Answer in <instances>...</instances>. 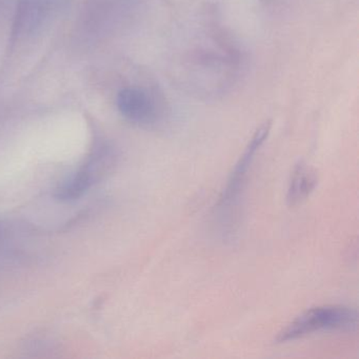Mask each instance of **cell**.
Returning a JSON list of instances; mask_svg holds the SVG:
<instances>
[{
  "label": "cell",
  "instance_id": "cell-1",
  "mask_svg": "<svg viewBox=\"0 0 359 359\" xmlns=\"http://www.w3.org/2000/svg\"><path fill=\"white\" fill-rule=\"evenodd\" d=\"M358 315L354 309L344 306H321L311 309L279 332L277 344L293 341L318 332L354 331Z\"/></svg>",
  "mask_w": 359,
  "mask_h": 359
},
{
  "label": "cell",
  "instance_id": "cell-2",
  "mask_svg": "<svg viewBox=\"0 0 359 359\" xmlns=\"http://www.w3.org/2000/svg\"><path fill=\"white\" fill-rule=\"evenodd\" d=\"M115 163V155L110 148L100 146L94 149L83 165L58 186L55 198L65 203L81 198L110 171Z\"/></svg>",
  "mask_w": 359,
  "mask_h": 359
},
{
  "label": "cell",
  "instance_id": "cell-3",
  "mask_svg": "<svg viewBox=\"0 0 359 359\" xmlns=\"http://www.w3.org/2000/svg\"><path fill=\"white\" fill-rule=\"evenodd\" d=\"M271 123H264V125L258 128L257 131L252 137L251 142L245 148V152L241 155L229 180L226 189L220 196L219 201L217 203V210L222 213V216L224 214L231 213L232 210L235 209L239 203V197L241 193L243 192L245 184H247L248 173H249L250 168L253 163L255 155L257 154L259 149L262 148L264 142L268 138L270 134Z\"/></svg>",
  "mask_w": 359,
  "mask_h": 359
},
{
  "label": "cell",
  "instance_id": "cell-4",
  "mask_svg": "<svg viewBox=\"0 0 359 359\" xmlns=\"http://www.w3.org/2000/svg\"><path fill=\"white\" fill-rule=\"evenodd\" d=\"M117 107L123 117L136 125H152L156 121V109L150 96L140 89L127 88L117 96Z\"/></svg>",
  "mask_w": 359,
  "mask_h": 359
},
{
  "label": "cell",
  "instance_id": "cell-5",
  "mask_svg": "<svg viewBox=\"0 0 359 359\" xmlns=\"http://www.w3.org/2000/svg\"><path fill=\"white\" fill-rule=\"evenodd\" d=\"M318 184V174L308 163H298L294 168L287 193V203L290 208L298 207L312 194Z\"/></svg>",
  "mask_w": 359,
  "mask_h": 359
},
{
  "label": "cell",
  "instance_id": "cell-6",
  "mask_svg": "<svg viewBox=\"0 0 359 359\" xmlns=\"http://www.w3.org/2000/svg\"><path fill=\"white\" fill-rule=\"evenodd\" d=\"M5 226H4L3 222H0V245L4 243V238H5Z\"/></svg>",
  "mask_w": 359,
  "mask_h": 359
}]
</instances>
